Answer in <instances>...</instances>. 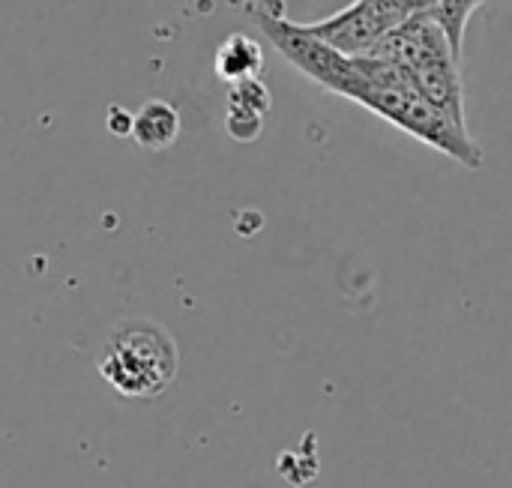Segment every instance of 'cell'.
Instances as JSON below:
<instances>
[{
    "instance_id": "5",
    "label": "cell",
    "mask_w": 512,
    "mask_h": 488,
    "mask_svg": "<svg viewBox=\"0 0 512 488\" xmlns=\"http://www.w3.org/2000/svg\"><path fill=\"white\" fill-rule=\"evenodd\" d=\"M129 135L144 150H165L180 135V117L171 102L153 99L138 114L129 117Z\"/></svg>"
},
{
    "instance_id": "9",
    "label": "cell",
    "mask_w": 512,
    "mask_h": 488,
    "mask_svg": "<svg viewBox=\"0 0 512 488\" xmlns=\"http://www.w3.org/2000/svg\"><path fill=\"white\" fill-rule=\"evenodd\" d=\"M432 3H435V0H399V6H402V12H405V15L432 12Z\"/></svg>"
},
{
    "instance_id": "7",
    "label": "cell",
    "mask_w": 512,
    "mask_h": 488,
    "mask_svg": "<svg viewBox=\"0 0 512 488\" xmlns=\"http://www.w3.org/2000/svg\"><path fill=\"white\" fill-rule=\"evenodd\" d=\"M270 108V96L267 87L258 78H246L231 84V96H228V132H234L240 123H252L255 132H261V117Z\"/></svg>"
},
{
    "instance_id": "3",
    "label": "cell",
    "mask_w": 512,
    "mask_h": 488,
    "mask_svg": "<svg viewBox=\"0 0 512 488\" xmlns=\"http://www.w3.org/2000/svg\"><path fill=\"white\" fill-rule=\"evenodd\" d=\"M405 18L408 15L402 12L399 0H354L336 15L306 24V30L324 45L336 48L339 54L357 57L372 51Z\"/></svg>"
},
{
    "instance_id": "2",
    "label": "cell",
    "mask_w": 512,
    "mask_h": 488,
    "mask_svg": "<svg viewBox=\"0 0 512 488\" xmlns=\"http://www.w3.org/2000/svg\"><path fill=\"white\" fill-rule=\"evenodd\" d=\"M246 9L255 18V24L264 30V36L279 48V54L291 66H297L306 78H312L324 90H330L336 96H345L351 102L357 99L363 81H360L354 57H345L336 48L315 39L306 30V24L288 21L279 0H258V3H252Z\"/></svg>"
},
{
    "instance_id": "4",
    "label": "cell",
    "mask_w": 512,
    "mask_h": 488,
    "mask_svg": "<svg viewBox=\"0 0 512 488\" xmlns=\"http://www.w3.org/2000/svg\"><path fill=\"white\" fill-rule=\"evenodd\" d=\"M459 60L462 57H456L450 45H441V48L423 54L420 60H414L405 72H408L414 90L432 108H438L456 126L468 129V117H465V84H462V66H459Z\"/></svg>"
},
{
    "instance_id": "1",
    "label": "cell",
    "mask_w": 512,
    "mask_h": 488,
    "mask_svg": "<svg viewBox=\"0 0 512 488\" xmlns=\"http://www.w3.org/2000/svg\"><path fill=\"white\" fill-rule=\"evenodd\" d=\"M180 369L177 342L165 327L147 318L123 321L105 339L99 357L102 381L123 399L147 402L162 396Z\"/></svg>"
},
{
    "instance_id": "8",
    "label": "cell",
    "mask_w": 512,
    "mask_h": 488,
    "mask_svg": "<svg viewBox=\"0 0 512 488\" xmlns=\"http://www.w3.org/2000/svg\"><path fill=\"white\" fill-rule=\"evenodd\" d=\"M483 3H489V0H435V3H432V12H429V15H432V18L438 21V27L444 30V36H447L453 54L462 57L465 27H468L471 15H474Z\"/></svg>"
},
{
    "instance_id": "6",
    "label": "cell",
    "mask_w": 512,
    "mask_h": 488,
    "mask_svg": "<svg viewBox=\"0 0 512 488\" xmlns=\"http://www.w3.org/2000/svg\"><path fill=\"white\" fill-rule=\"evenodd\" d=\"M261 66H264L261 45L255 39H249L246 33H231L216 51V75L228 84L258 78Z\"/></svg>"
}]
</instances>
